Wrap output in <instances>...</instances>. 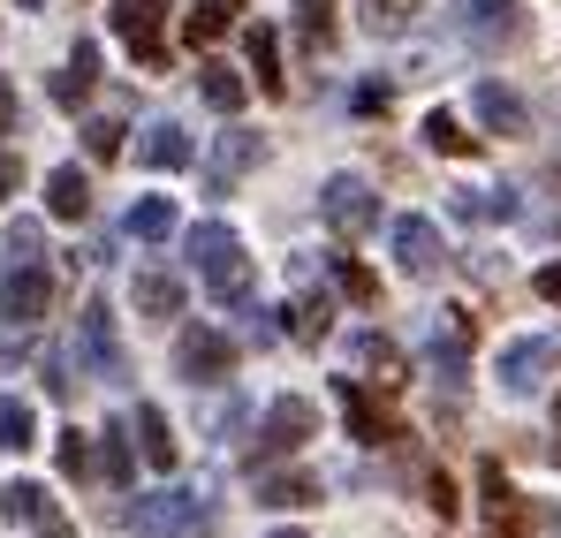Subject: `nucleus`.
Masks as SVG:
<instances>
[{
  "mask_svg": "<svg viewBox=\"0 0 561 538\" xmlns=\"http://www.w3.org/2000/svg\"><path fill=\"white\" fill-rule=\"evenodd\" d=\"M190 259H197V281H205V296L220 311H251V259H243V236L228 220H197Z\"/></svg>",
  "mask_w": 561,
  "mask_h": 538,
  "instance_id": "obj_1",
  "label": "nucleus"
},
{
  "mask_svg": "<svg viewBox=\"0 0 561 538\" xmlns=\"http://www.w3.org/2000/svg\"><path fill=\"white\" fill-rule=\"evenodd\" d=\"M319 213H327V228H334L342 243H357V236L379 228V197H373L365 175H327L319 182Z\"/></svg>",
  "mask_w": 561,
  "mask_h": 538,
  "instance_id": "obj_2",
  "label": "nucleus"
},
{
  "mask_svg": "<svg viewBox=\"0 0 561 538\" xmlns=\"http://www.w3.org/2000/svg\"><path fill=\"white\" fill-rule=\"evenodd\" d=\"M456 23H463V38L478 46V54H501V46H524V38H531L524 0H463Z\"/></svg>",
  "mask_w": 561,
  "mask_h": 538,
  "instance_id": "obj_3",
  "label": "nucleus"
},
{
  "mask_svg": "<svg viewBox=\"0 0 561 538\" xmlns=\"http://www.w3.org/2000/svg\"><path fill=\"white\" fill-rule=\"evenodd\" d=\"M54 311V273L46 266H8V281H0V319L8 327H38Z\"/></svg>",
  "mask_w": 561,
  "mask_h": 538,
  "instance_id": "obj_4",
  "label": "nucleus"
},
{
  "mask_svg": "<svg viewBox=\"0 0 561 538\" xmlns=\"http://www.w3.org/2000/svg\"><path fill=\"white\" fill-rule=\"evenodd\" d=\"M175 371H183L190 387H213V379H228V371H236V342H228V334H213V327H190L183 342H175Z\"/></svg>",
  "mask_w": 561,
  "mask_h": 538,
  "instance_id": "obj_5",
  "label": "nucleus"
},
{
  "mask_svg": "<svg viewBox=\"0 0 561 538\" xmlns=\"http://www.w3.org/2000/svg\"><path fill=\"white\" fill-rule=\"evenodd\" d=\"M554 364H561V350L547 342V334L508 342V350H501V387H508V394H539V387L554 379Z\"/></svg>",
  "mask_w": 561,
  "mask_h": 538,
  "instance_id": "obj_6",
  "label": "nucleus"
},
{
  "mask_svg": "<svg viewBox=\"0 0 561 538\" xmlns=\"http://www.w3.org/2000/svg\"><path fill=\"white\" fill-rule=\"evenodd\" d=\"M259 440H266V455H296L304 440H319V410L304 394H280L266 410V425H259Z\"/></svg>",
  "mask_w": 561,
  "mask_h": 538,
  "instance_id": "obj_7",
  "label": "nucleus"
},
{
  "mask_svg": "<svg viewBox=\"0 0 561 538\" xmlns=\"http://www.w3.org/2000/svg\"><path fill=\"white\" fill-rule=\"evenodd\" d=\"M478 493H485V524H493V538H524L531 531V508L516 501V485L501 478V462H478Z\"/></svg>",
  "mask_w": 561,
  "mask_h": 538,
  "instance_id": "obj_8",
  "label": "nucleus"
},
{
  "mask_svg": "<svg viewBox=\"0 0 561 538\" xmlns=\"http://www.w3.org/2000/svg\"><path fill=\"white\" fill-rule=\"evenodd\" d=\"M350 357H357V379H365V387H379V394H394V387L410 379V371H402V350H394L379 327H365V334L350 342Z\"/></svg>",
  "mask_w": 561,
  "mask_h": 538,
  "instance_id": "obj_9",
  "label": "nucleus"
},
{
  "mask_svg": "<svg viewBox=\"0 0 561 538\" xmlns=\"http://www.w3.org/2000/svg\"><path fill=\"white\" fill-rule=\"evenodd\" d=\"M160 8L168 0H114V31H122V46L137 54V61H160L168 46H160Z\"/></svg>",
  "mask_w": 561,
  "mask_h": 538,
  "instance_id": "obj_10",
  "label": "nucleus"
},
{
  "mask_svg": "<svg viewBox=\"0 0 561 538\" xmlns=\"http://www.w3.org/2000/svg\"><path fill=\"white\" fill-rule=\"evenodd\" d=\"M251 168H259V137H251V129H220V145H213V160H205V182L228 197Z\"/></svg>",
  "mask_w": 561,
  "mask_h": 538,
  "instance_id": "obj_11",
  "label": "nucleus"
},
{
  "mask_svg": "<svg viewBox=\"0 0 561 538\" xmlns=\"http://www.w3.org/2000/svg\"><path fill=\"white\" fill-rule=\"evenodd\" d=\"M77 334H84V357H92L99 379H129V357H122V342H114V319H106V304H84Z\"/></svg>",
  "mask_w": 561,
  "mask_h": 538,
  "instance_id": "obj_12",
  "label": "nucleus"
},
{
  "mask_svg": "<svg viewBox=\"0 0 561 538\" xmlns=\"http://www.w3.org/2000/svg\"><path fill=\"white\" fill-rule=\"evenodd\" d=\"M394 259H402V273H433L448 251H440V228L425 220V213H402L394 220Z\"/></svg>",
  "mask_w": 561,
  "mask_h": 538,
  "instance_id": "obj_13",
  "label": "nucleus"
},
{
  "mask_svg": "<svg viewBox=\"0 0 561 538\" xmlns=\"http://www.w3.org/2000/svg\"><path fill=\"white\" fill-rule=\"evenodd\" d=\"M197 508H205L197 493H152V501H145L129 524H137L145 538H168V531H190V524H197Z\"/></svg>",
  "mask_w": 561,
  "mask_h": 538,
  "instance_id": "obj_14",
  "label": "nucleus"
},
{
  "mask_svg": "<svg viewBox=\"0 0 561 538\" xmlns=\"http://www.w3.org/2000/svg\"><path fill=\"white\" fill-rule=\"evenodd\" d=\"M470 106H478V122H485L493 137H524V122H531V114H524V99H516V91H501V84H478V91H470Z\"/></svg>",
  "mask_w": 561,
  "mask_h": 538,
  "instance_id": "obj_15",
  "label": "nucleus"
},
{
  "mask_svg": "<svg viewBox=\"0 0 561 538\" xmlns=\"http://www.w3.org/2000/svg\"><path fill=\"white\" fill-rule=\"evenodd\" d=\"M137 160H145V168H160V175H175V168L197 160V152H190L183 122H152V129H145V145H137Z\"/></svg>",
  "mask_w": 561,
  "mask_h": 538,
  "instance_id": "obj_16",
  "label": "nucleus"
},
{
  "mask_svg": "<svg viewBox=\"0 0 561 538\" xmlns=\"http://www.w3.org/2000/svg\"><path fill=\"white\" fill-rule=\"evenodd\" d=\"M129 296H137V311H145V319H175V311H183V281H175V273H160V266L137 273V281H129Z\"/></svg>",
  "mask_w": 561,
  "mask_h": 538,
  "instance_id": "obj_17",
  "label": "nucleus"
},
{
  "mask_svg": "<svg viewBox=\"0 0 561 538\" xmlns=\"http://www.w3.org/2000/svg\"><path fill=\"white\" fill-rule=\"evenodd\" d=\"M99 84V46L92 38H77V54H69V69L54 77V106H84Z\"/></svg>",
  "mask_w": 561,
  "mask_h": 538,
  "instance_id": "obj_18",
  "label": "nucleus"
},
{
  "mask_svg": "<svg viewBox=\"0 0 561 538\" xmlns=\"http://www.w3.org/2000/svg\"><path fill=\"white\" fill-rule=\"evenodd\" d=\"M137 448H145V462H152V470H175V462H183V448H175V425H168V410H152V402L137 410Z\"/></svg>",
  "mask_w": 561,
  "mask_h": 538,
  "instance_id": "obj_19",
  "label": "nucleus"
},
{
  "mask_svg": "<svg viewBox=\"0 0 561 538\" xmlns=\"http://www.w3.org/2000/svg\"><path fill=\"white\" fill-rule=\"evenodd\" d=\"M236 15H243V0H197V8L183 15V38L190 46H213V38L236 31Z\"/></svg>",
  "mask_w": 561,
  "mask_h": 538,
  "instance_id": "obj_20",
  "label": "nucleus"
},
{
  "mask_svg": "<svg viewBox=\"0 0 561 538\" xmlns=\"http://www.w3.org/2000/svg\"><path fill=\"white\" fill-rule=\"evenodd\" d=\"M46 213H54V220H84V213H92V182L77 175V168H54V175H46Z\"/></svg>",
  "mask_w": 561,
  "mask_h": 538,
  "instance_id": "obj_21",
  "label": "nucleus"
},
{
  "mask_svg": "<svg viewBox=\"0 0 561 538\" xmlns=\"http://www.w3.org/2000/svg\"><path fill=\"white\" fill-rule=\"evenodd\" d=\"M342 410H350V433H357L365 448H387V440H402V433L379 417L373 402H365V379H350V387H342Z\"/></svg>",
  "mask_w": 561,
  "mask_h": 538,
  "instance_id": "obj_22",
  "label": "nucleus"
},
{
  "mask_svg": "<svg viewBox=\"0 0 561 538\" xmlns=\"http://www.w3.org/2000/svg\"><path fill=\"white\" fill-rule=\"evenodd\" d=\"M243 38H251V69H259V91H266V99H280V91H288V77H280V38H274V23H251Z\"/></svg>",
  "mask_w": 561,
  "mask_h": 538,
  "instance_id": "obj_23",
  "label": "nucleus"
},
{
  "mask_svg": "<svg viewBox=\"0 0 561 538\" xmlns=\"http://www.w3.org/2000/svg\"><path fill=\"white\" fill-rule=\"evenodd\" d=\"M0 516H8V524H46V516H54V501H46V485L8 478V485H0Z\"/></svg>",
  "mask_w": 561,
  "mask_h": 538,
  "instance_id": "obj_24",
  "label": "nucleus"
},
{
  "mask_svg": "<svg viewBox=\"0 0 561 538\" xmlns=\"http://www.w3.org/2000/svg\"><path fill=\"white\" fill-rule=\"evenodd\" d=\"M463 357H470V319H463V311H448V319L433 327V371H448V379H456Z\"/></svg>",
  "mask_w": 561,
  "mask_h": 538,
  "instance_id": "obj_25",
  "label": "nucleus"
},
{
  "mask_svg": "<svg viewBox=\"0 0 561 538\" xmlns=\"http://www.w3.org/2000/svg\"><path fill=\"white\" fill-rule=\"evenodd\" d=\"M197 91H205L213 114H243V77H236L228 61H205V69H197Z\"/></svg>",
  "mask_w": 561,
  "mask_h": 538,
  "instance_id": "obj_26",
  "label": "nucleus"
},
{
  "mask_svg": "<svg viewBox=\"0 0 561 538\" xmlns=\"http://www.w3.org/2000/svg\"><path fill=\"white\" fill-rule=\"evenodd\" d=\"M129 236L137 243H168L175 236V197H137L129 205Z\"/></svg>",
  "mask_w": 561,
  "mask_h": 538,
  "instance_id": "obj_27",
  "label": "nucleus"
},
{
  "mask_svg": "<svg viewBox=\"0 0 561 538\" xmlns=\"http://www.w3.org/2000/svg\"><path fill=\"white\" fill-rule=\"evenodd\" d=\"M288 334L319 350V342L334 334V304H327V296H296V304H288Z\"/></svg>",
  "mask_w": 561,
  "mask_h": 538,
  "instance_id": "obj_28",
  "label": "nucleus"
},
{
  "mask_svg": "<svg viewBox=\"0 0 561 538\" xmlns=\"http://www.w3.org/2000/svg\"><path fill=\"white\" fill-rule=\"evenodd\" d=\"M259 501H266V508H304V501H319V478L274 470V478H259Z\"/></svg>",
  "mask_w": 561,
  "mask_h": 538,
  "instance_id": "obj_29",
  "label": "nucleus"
},
{
  "mask_svg": "<svg viewBox=\"0 0 561 538\" xmlns=\"http://www.w3.org/2000/svg\"><path fill=\"white\" fill-rule=\"evenodd\" d=\"M38 440V417H31V402H15V394H0V448L23 455Z\"/></svg>",
  "mask_w": 561,
  "mask_h": 538,
  "instance_id": "obj_30",
  "label": "nucleus"
},
{
  "mask_svg": "<svg viewBox=\"0 0 561 538\" xmlns=\"http://www.w3.org/2000/svg\"><path fill=\"white\" fill-rule=\"evenodd\" d=\"M357 8H365V31L373 38H402L410 15H417V0H357Z\"/></svg>",
  "mask_w": 561,
  "mask_h": 538,
  "instance_id": "obj_31",
  "label": "nucleus"
},
{
  "mask_svg": "<svg viewBox=\"0 0 561 538\" xmlns=\"http://www.w3.org/2000/svg\"><path fill=\"white\" fill-rule=\"evenodd\" d=\"M425 145H433V152H448V160H470V152H478V137H463V122H456V114H425Z\"/></svg>",
  "mask_w": 561,
  "mask_h": 538,
  "instance_id": "obj_32",
  "label": "nucleus"
},
{
  "mask_svg": "<svg viewBox=\"0 0 561 538\" xmlns=\"http://www.w3.org/2000/svg\"><path fill=\"white\" fill-rule=\"evenodd\" d=\"M296 23H304L311 54H327V46H334V0H296Z\"/></svg>",
  "mask_w": 561,
  "mask_h": 538,
  "instance_id": "obj_33",
  "label": "nucleus"
},
{
  "mask_svg": "<svg viewBox=\"0 0 561 538\" xmlns=\"http://www.w3.org/2000/svg\"><path fill=\"white\" fill-rule=\"evenodd\" d=\"M456 205H463L470 220H508V213H516V197H508V190H463Z\"/></svg>",
  "mask_w": 561,
  "mask_h": 538,
  "instance_id": "obj_34",
  "label": "nucleus"
},
{
  "mask_svg": "<svg viewBox=\"0 0 561 538\" xmlns=\"http://www.w3.org/2000/svg\"><path fill=\"white\" fill-rule=\"evenodd\" d=\"M99 462H106V478H114V485H129V470H137V462H129V433H122V425L99 440Z\"/></svg>",
  "mask_w": 561,
  "mask_h": 538,
  "instance_id": "obj_35",
  "label": "nucleus"
},
{
  "mask_svg": "<svg viewBox=\"0 0 561 538\" xmlns=\"http://www.w3.org/2000/svg\"><path fill=\"white\" fill-rule=\"evenodd\" d=\"M334 281H342V296H357V304H373V296H379V281L357 266V259H342V251H334Z\"/></svg>",
  "mask_w": 561,
  "mask_h": 538,
  "instance_id": "obj_36",
  "label": "nucleus"
},
{
  "mask_svg": "<svg viewBox=\"0 0 561 538\" xmlns=\"http://www.w3.org/2000/svg\"><path fill=\"white\" fill-rule=\"evenodd\" d=\"M84 152H92V160H114V152H122V122H106V114L84 122Z\"/></svg>",
  "mask_w": 561,
  "mask_h": 538,
  "instance_id": "obj_37",
  "label": "nucleus"
},
{
  "mask_svg": "<svg viewBox=\"0 0 561 538\" xmlns=\"http://www.w3.org/2000/svg\"><path fill=\"white\" fill-rule=\"evenodd\" d=\"M8 259L15 266H38V220H15L8 228Z\"/></svg>",
  "mask_w": 561,
  "mask_h": 538,
  "instance_id": "obj_38",
  "label": "nucleus"
},
{
  "mask_svg": "<svg viewBox=\"0 0 561 538\" xmlns=\"http://www.w3.org/2000/svg\"><path fill=\"white\" fill-rule=\"evenodd\" d=\"M61 470H69V478H84V470H92V440H84V433H61Z\"/></svg>",
  "mask_w": 561,
  "mask_h": 538,
  "instance_id": "obj_39",
  "label": "nucleus"
},
{
  "mask_svg": "<svg viewBox=\"0 0 561 538\" xmlns=\"http://www.w3.org/2000/svg\"><path fill=\"white\" fill-rule=\"evenodd\" d=\"M425 508H433V516H456V485H448V470H425Z\"/></svg>",
  "mask_w": 561,
  "mask_h": 538,
  "instance_id": "obj_40",
  "label": "nucleus"
},
{
  "mask_svg": "<svg viewBox=\"0 0 561 538\" xmlns=\"http://www.w3.org/2000/svg\"><path fill=\"white\" fill-rule=\"evenodd\" d=\"M15 190H23V160H15V152H0V205H8Z\"/></svg>",
  "mask_w": 561,
  "mask_h": 538,
  "instance_id": "obj_41",
  "label": "nucleus"
},
{
  "mask_svg": "<svg viewBox=\"0 0 561 538\" xmlns=\"http://www.w3.org/2000/svg\"><path fill=\"white\" fill-rule=\"evenodd\" d=\"M539 296H547V304H561V259H554V266H539Z\"/></svg>",
  "mask_w": 561,
  "mask_h": 538,
  "instance_id": "obj_42",
  "label": "nucleus"
},
{
  "mask_svg": "<svg viewBox=\"0 0 561 538\" xmlns=\"http://www.w3.org/2000/svg\"><path fill=\"white\" fill-rule=\"evenodd\" d=\"M15 122V91H8V77H0V129Z\"/></svg>",
  "mask_w": 561,
  "mask_h": 538,
  "instance_id": "obj_43",
  "label": "nucleus"
},
{
  "mask_svg": "<svg viewBox=\"0 0 561 538\" xmlns=\"http://www.w3.org/2000/svg\"><path fill=\"white\" fill-rule=\"evenodd\" d=\"M38 538H77V531H69L61 516H46V524H38Z\"/></svg>",
  "mask_w": 561,
  "mask_h": 538,
  "instance_id": "obj_44",
  "label": "nucleus"
},
{
  "mask_svg": "<svg viewBox=\"0 0 561 538\" xmlns=\"http://www.w3.org/2000/svg\"><path fill=\"white\" fill-rule=\"evenodd\" d=\"M15 8H46V0H15Z\"/></svg>",
  "mask_w": 561,
  "mask_h": 538,
  "instance_id": "obj_45",
  "label": "nucleus"
},
{
  "mask_svg": "<svg viewBox=\"0 0 561 538\" xmlns=\"http://www.w3.org/2000/svg\"><path fill=\"white\" fill-rule=\"evenodd\" d=\"M274 538H304V531H274Z\"/></svg>",
  "mask_w": 561,
  "mask_h": 538,
  "instance_id": "obj_46",
  "label": "nucleus"
}]
</instances>
